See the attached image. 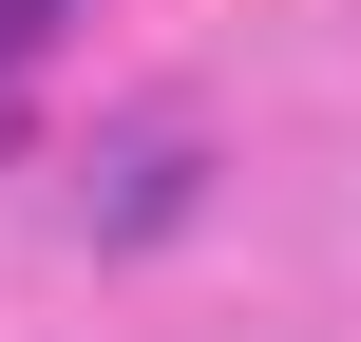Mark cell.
<instances>
[{
    "label": "cell",
    "mask_w": 361,
    "mask_h": 342,
    "mask_svg": "<svg viewBox=\"0 0 361 342\" xmlns=\"http://www.w3.org/2000/svg\"><path fill=\"white\" fill-rule=\"evenodd\" d=\"M38 19H57V0H0V38H38Z\"/></svg>",
    "instance_id": "1"
}]
</instances>
